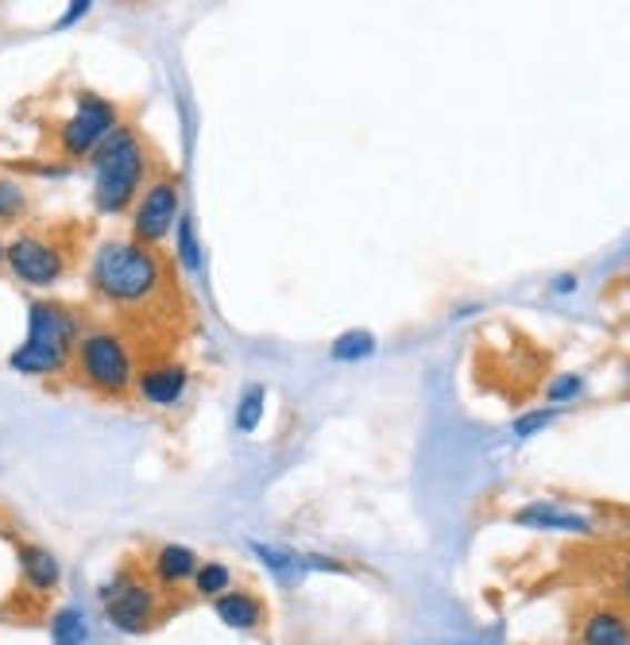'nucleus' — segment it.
<instances>
[{"instance_id": "obj_16", "label": "nucleus", "mask_w": 630, "mask_h": 645, "mask_svg": "<svg viewBox=\"0 0 630 645\" xmlns=\"http://www.w3.org/2000/svg\"><path fill=\"white\" fill-rule=\"evenodd\" d=\"M376 356V336L363 333V329H352V333L337 336L333 344V360H341V364H352V360H368Z\"/></svg>"}, {"instance_id": "obj_26", "label": "nucleus", "mask_w": 630, "mask_h": 645, "mask_svg": "<svg viewBox=\"0 0 630 645\" xmlns=\"http://www.w3.org/2000/svg\"><path fill=\"white\" fill-rule=\"evenodd\" d=\"M623 599H627V607H630V556H627V564H623Z\"/></svg>"}, {"instance_id": "obj_13", "label": "nucleus", "mask_w": 630, "mask_h": 645, "mask_svg": "<svg viewBox=\"0 0 630 645\" xmlns=\"http://www.w3.org/2000/svg\"><path fill=\"white\" fill-rule=\"evenodd\" d=\"M198 556H193L186 545H163V550L156 553V564H151V572H156V580L163 587H179L186 580H193V572H198Z\"/></svg>"}, {"instance_id": "obj_25", "label": "nucleus", "mask_w": 630, "mask_h": 645, "mask_svg": "<svg viewBox=\"0 0 630 645\" xmlns=\"http://www.w3.org/2000/svg\"><path fill=\"white\" fill-rule=\"evenodd\" d=\"M553 290H557V294H569V290H577V279H572V275L553 279Z\"/></svg>"}, {"instance_id": "obj_24", "label": "nucleus", "mask_w": 630, "mask_h": 645, "mask_svg": "<svg viewBox=\"0 0 630 645\" xmlns=\"http://www.w3.org/2000/svg\"><path fill=\"white\" fill-rule=\"evenodd\" d=\"M86 8H90V0H78V4H70V12L62 16V28H67V23H74L78 16H86Z\"/></svg>"}, {"instance_id": "obj_1", "label": "nucleus", "mask_w": 630, "mask_h": 645, "mask_svg": "<svg viewBox=\"0 0 630 645\" xmlns=\"http://www.w3.org/2000/svg\"><path fill=\"white\" fill-rule=\"evenodd\" d=\"M93 286L117 305H151L167 290V268L143 244H104L93 260Z\"/></svg>"}, {"instance_id": "obj_8", "label": "nucleus", "mask_w": 630, "mask_h": 645, "mask_svg": "<svg viewBox=\"0 0 630 645\" xmlns=\"http://www.w3.org/2000/svg\"><path fill=\"white\" fill-rule=\"evenodd\" d=\"M4 255H8V263H12L16 275L23 282H31V286H47V282H54L62 275V255L39 236L12 240Z\"/></svg>"}, {"instance_id": "obj_17", "label": "nucleus", "mask_w": 630, "mask_h": 645, "mask_svg": "<svg viewBox=\"0 0 630 645\" xmlns=\"http://www.w3.org/2000/svg\"><path fill=\"white\" fill-rule=\"evenodd\" d=\"M51 634H54V645H86V618L82 611L67 607L54 615L51 623Z\"/></svg>"}, {"instance_id": "obj_3", "label": "nucleus", "mask_w": 630, "mask_h": 645, "mask_svg": "<svg viewBox=\"0 0 630 645\" xmlns=\"http://www.w3.org/2000/svg\"><path fill=\"white\" fill-rule=\"evenodd\" d=\"M143 148L136 132L128 128H112L104 135L101 151H97V209L101 213H120L128 209L132 193L140 190L143 179Z\"/></svg>"}, {"instance_id": "obj_21", "label": "nucleus", "mask_w": 630, "mask_h": 645, "mask_svg": "<svg viewBox=\"0 0 630 645\" xmlns=\"http://www.w3.org/2000/svg\"><path fill=\"white\" fill-rule=\"evenodd\" d=\"M584 391V379L580 375H561L557 383H549V402H569Z\"/></svg>"}, {"instance_id": "obj_9", "label": "nucleus", "mask_w": 630, "mask_h": 645, "mask_svg": "<svg viewBox=\"0 0 630 645\" xmlns=\"http://www.w3.org/2000/svg\"><path fill=\"white\" fill-rule=\"evenodd\" d=\"M580 645H630V615L623 607H592L577 626Z\"/></svg>"}, {"instance_id": "obj_15", "label": "nucleus", "mask_w": 630, "mask_h": 645, "mask_svg": "<svg viewBox=\"0 0 630 645\" xmlns=\"http://www.w3.org/2000/svg\"><path fill=\"white\" fill-rule=\"evenodd\" d=\"M193 587H198V595H213V599H221L224 592H232V572L224 568L221 561L198 564V572H193Z\"/></svg>"}, {"instance_id": "obj_6", "label": "nucleus", "mask_w": 630, "mask_h": 645, "mask_svg": "<svg viewBox=\"0 0 630 645\" xmlns=\"http://www.w3.org/2000/svg\"><path fill=\"white\" fill-rule=\"evenodd\" d=\"M117 128V109L101 97H78V112L62 124V151L67 155H90L93 148H101L104 135Z\"/></svg>"}, {"instance_id": "obj_23", "label": "nucleus", "mask_w": 630, "mask_h": 645, "mask_svg": "<svg viewBox=\"0 0 630 645\" xmlns=\"http://www.w3.org/2000/svg\"><path fill=\"white\" fill-rule=\"evenodd\" d=\"M23 209V193L12 182H0V216H16Z\"/></svg>"}, {"instance_id": "obj_5", "label": "nucleus", "mask_w": 630, "mask_h": 645, "mask_svg": "<svg viewBox=\"0 0 630 645\" xmlns=\"http://www.w3.org/2000/svg\"><path fill=\"white\" fill-rule=\"evenodd\" d=\"M104 611H109V623L124 634H143L156 626L159 618V595L156 587L140 584V580L120 576L117 584L104 592Z\"/></svg>"}, {"instance_id": "obj_4", "label": "nucleus", "mask_w": 630, "mask_h": 645, "mask_svg": "<svg viewBox=\"0 0 630 645\" xmlns=\"http://www.w3.org/2000/svg\"><path fill=\"white\" fill-rule=\"evenodd\" d=\"M78 371L101 394H124L132 386V356L112 333H90L78 344Z\"/></svg>"}, {"instance_id": "obj_19", "label": "nucleus", "mask_w": 630, "mask_h": 645, "mask_svg": "<svg viewBox=\"0 0 630 645\" xmlns=\"http://www.w3.org/2000/svg\"><path fill=\"white\" fill-rule=\"evenodd\" d=\"M256 550V556H260L263 564H268V568L274 572V576H294L298 568H302V564L294 561V556L290 553H279V550H271V545H252Z\"/></svg>"}, {"instance_id": "obj_22", "label": "nucleus", "mask_w": 630, "mask_h": 645, "mask_svg": "<svg viewBox=\"0 0 630 645\" xmlns=\"http://www.w3.org/2000/svg\"><path fill=\"white\" fill-rule=\"evenodd\" d=\"M179 255H182L186 268H198V244H193L190 221H179Z\"/></svg>"}, {"instance_id": "obj_11", "label": "nucleus", "mask_w": 630, "mask_h": 645, "mask_svg": "<svg viewBox=\"0 0 630 645\" xmlns=\"http://www.w3.org/2000/svg\"><path fill=\"white\" fill-rule=\"evenodd\" d=\"M140 391H143V399L156 402V406H174L186 391V371L179 364L148 367L140 375Z\"/></svg>"}, {"instance_id": "obj_18", "label": "nucleus", "mask_w": 630, "mask_h": 645, "mask_svg": "<svg viewBox=\"0 0 630 645\" xmlns=\"http://www.w3.org/2000/svg\"><path fill=\"white\" fill-rule=\"evenodd\" d=\"M260 417H263V391H260V386H252V391H244V399H240L237 430L240 433H252L256 425H260Z\"/></svg>"}, {"instance_id": "obj_7", "label": "nucleus", "mask_w": 630, "mask_h": 645, "mask_svg": "<svg viewBox=\"0 0 630 645\" xmlns=\"http://www.w3.org/2000/svg\"><path fill=\"white\" fill-rule=\"evenodd\" d=\"M174 216H179V185L174 182H156L143 193L140 209H136V244H159V240L171 232Z\"/></svg>"}, {"instance_id": "obj_12", "label": "nucleus", "mask_w": 630, "mask_h": 645, "mask_svg": "<svg viewBox=\"0 0 630 645\" xmlns=\"http://www.w3.org/2000/svg\"><path fill=\"white\" fill-rule=\"evenodd\" d=\"M217 618L232 631H256L263 623V603L252 592H224L217 599Z\"/></svg>"}, {"instance_id": "obj_20", "label": "nucleus", "mask_w": 630, "mask_h": 645, "mask_svg": "<svg viewBox=\"0 0 630 645\" xmlns=\"http://www.w3.org/2000/svg\"><path fill=\"white\" fill-rule=\"evenodd\" d=\"M557 417V410H538V414H527V417H519V422H514V437H534L538 430H546L549 422H553Z\"/></svg>"}, {"instance_id": "obj_2", "label": "nucleus", "mask_w": 630, "mask_h": 645, "mask_svg": "<svg viewBox=\"0 0 630 645\" xmlns=\"http://www.w3.org/2000/svg\"><path fill=\"white\" fill-rule=\"evenodd\" d=\"M78 341V318L59 302H36L28 310V341L12 352V367L23 375H54L67 367Z\"/></svg>"}, {"instance_id": "obj_10", "label": "nucleus", "mask_w": 630, "mask_h": 645, "mask_svg": "<svg viewBox=\"0 0 630 645\" xmlns=\"http://www.w3.org/2000/svg\"><path fill=\"white\" fill-rule=\"evenodd\" d=\"M514 522L530 530H561V534H592V522L577 511H564L557 503H530L514 511Z\"/></svg>"}, {"instance_id": "obj_14", "label": "nucleus", "mask_w": 630, "mask_h": 645, "mask_svg": "<svg viewBox=\"0 0 630 645\" xmlns=\"http://www.w3.org/2000/svg\"><path fill=\"white\" fill-rule=\"evenodd\" d=\"M20 564H23V576H28V584L36 587V592H51V587L59 584V576H62L59 561H54L47 550H39V545H23Z\"/></svg>"}, {"instance_id": "obj_27", "label": "nucleus", "mask_w": 630, "mask_h": 645, "mask_svg": "<svg viewBox=\"0 0 630 645\" xmlns=\"http://www.w3.org/2000/svg\"><path fill=\"white\" fill-rule=\"evenodd\" d=\"M0 260H4V248H0Z\"/></svg>"}]
</instances>
